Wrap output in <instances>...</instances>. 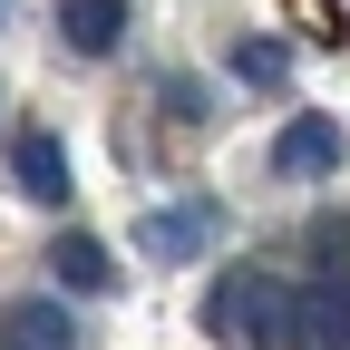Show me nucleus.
<instances>
[{
    "instance_id": "nucleus-6",
    "label": "nucleus",
    "mask_w": 350,
    "mask_h": 350,
    "mask_svg": "<svg viewBox=\"0 0 350 350\" xmlns=\"http://www.w3.org/2000/svg\"><path fill=\"white\" fill-rule=\"evenodd\" d=\"M49 262H59V282H68V292H107V282H117V262H107V243H98V234H59V253H49Z\"/></svg>"
},
{
    "instance_id": "nucleus-4",
    "label": "nucleus",
    "mask_w": 350,
    "mask_h": 350,
    "mask_svg": "<svg viewBox=\"0 0 350 350\" xmlns=\"http://www.w3.org/2000/svg\"><path fill=\"white\" fill-rule=\"evenodd\" d=\"M273 165H282V175H331V165H340V126H331V117H292L282 146H273Z\"/></svg>"
},
{
    "instance_id": "nucleus-2",
    "label": "nucleus",
    "mask_w": 350,
    "mask_h": 350,
    "mask_svg": "<svg viewBox=\"0 0 350 350\" xmlns=\"http://www.w3.org/2000/svg\"><path fill=\"white\" fill-rule=\"evenodd\" d=\"M214 234H224V214H214L204 195H195V204H156L146 224H137V253H156V262H195Z\"/></svg>"
},
{
    "instance_id": "nucleus-5",
    "label": "nucleus",
    "mask_w": 350,
    "mask_h": 350,
    "mask_svg": "<svg viewBox=\"0 0 350 350\" xmlns=\"http://www.w3.org/2000/svg\"><path fill=\"white\" fill-rule=\"evenodd\" d=\"M59 29H68V49L107 59L117 39H126V0H59Z\"/></svg>"
},
{
    "instance_id": "nucleus-3",
    "label": "nucleus",
    "mask_w": 350,
    "mask_h": 350,
    "mask_svg": "<svg viewBox=\"0 0 350 350\" xmlns=\"http://www.w3.org/2000/svg\"><path fill=\"white\" fill-rule=\"evenodd\" d=\"M10 165H20V195L68 204V156H59V137H49V126H29V137L10 146Z\"/></svg>"
},
{
    "instance_id": "nucleus-1",
    "label": "nucleus",
    "mask_w": 350,
    "mask_h": 350,
    "mask_svg": "<svg viewBox=\"0 0 350 350\" xmlns=\"http://www.w3.org/2000/svg\"><path fill=\"white\" fill-rule=\"evenodd\" d=\"M292 282H273V273H224L214 282V331L224 340H243V350H292Z\"/></svg>"
},
{
    "instance_id": "nucleus-10",
    "label": "nucleus",
    "mask_w": 350,
    "mask_h": 350,
    "mask_svg": "<svg viewBox=\"0 0 350 350\" xmlns=\"http://www.w3.org/2000/svg\"><path fill=\"white\" fill-rule=\"evenodd\" d=\"M234 68H243V78H282V49H273V39H253V49H234Z\"/></svg>"
},
{
    "instance_id": "nucleus-9",
    "label": "nucleus",
    "mask_w": 350,
    "mask_h": 350,
    "mask_svg": "<svg viewBox=\"0 0 350 350\" xmlns=\"http://www.w3.org/2000/svg\"><path fill=\"white\" fill-rule=\"evenodd\" d=\"M165 107L185 117V126H204V88H195V78H165Z\"/></svg>"
},
{
    "instance_id": "nucleus-7",
    "label": "nucleus",
    "mask_w": 350,
    "mask_h": 350,
    "mask_svg": "<svg viewBox=\"0 0 350 350\" xmlns=\"http://www.w3.org/2000/svg\"><path fill=\"white\" fill-rule=\"evenodd\" d=\"M10 350H68V312L59 301H20L10 312Z\"/></svg>"
},
{
    "instance_id": "nucleus-8",
    "label": "nucleus",
    "mask_w": 350,
    "mask_h": 350,
    "mask_svg": "<svg viewBox=\"0 0 350 350\" xmlns=\"http://www.w3.org/2000/svg\"><path fill=\"white\" fill-rule=\"evenodd\" d=\"M301 243H312V262H321V282H350V214H321V224L301 234Z\"/></svg>"
}]
</instances>
